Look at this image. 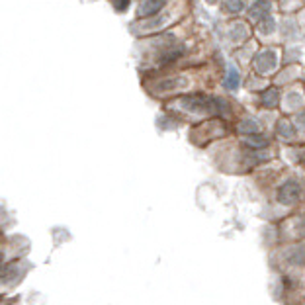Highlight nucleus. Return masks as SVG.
Here are the masks:
<instances>
[{
  "label": "nucleus",
  "mask_w": 305,
  "mask_h": 305,
  "mask_svg": "<svg viewBox=\"0 0 305 305\" xmlns=\"http://www.w3.org/2000/svg\"><path fill=\"white\" fill-rule=\"evenodd\" d=\"M229 84H231L229 88H235V86H237V72H231V76H229Z\"/></svg>",
  "instance_id": "20e7f679"
},
{
  "label": "nucleus",
  "mask_w": 305,
  "mask_h": 305,
  "mask_svg": "<svg viewBox=\"0 0 305 305\" xmlns=\"http://www.w3.org/2000/svg\"><path fill=\"white\" fill-rule=\"evenodd\" d=\"M288 260H290V264H294V266H304L305 264V245L296 247V249L290 253Z\"/></svg>",
  "instance_id": "f03ea898"
},
{
  "label": "nucleus",
  "mask_w": 305,
  "mask_h": 305,
  "mask_svg": "<svg viewBox=\"0 0 305 305\" xmlns=\"http://www.w3.org/2000/svg\"><path fill=\"white\" fill-rule=\"evenodd\" d=\"M300 194H302L300 184L294 182V180H290V182H286V184L280 186V190H278V200H280L282 204H294V202H298Z\"/></svg>",
  "instance_id": "f257e3e1"
},
{
  "label": "nucleus",
  "mask_w": 305,
  "mask_h": 305,
  "mask_svg": "<svg viewBox=\"0 0 305 305\" xmlns=\"http://www.w3.org/2000/svg\"><path fill=\"white\" fill-rule=\"evenodd\" d=\"M164 0H145L143 2V14H151V12H157L161 6H163Z\"/></svg>",
  "instance_id": "7ed1b4c3"
}]
</instances>
